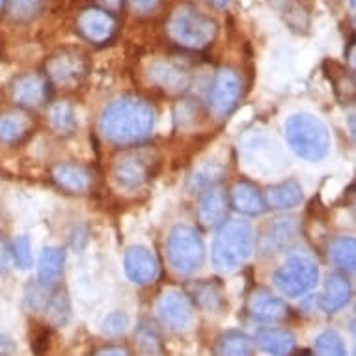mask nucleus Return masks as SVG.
Listing matches in <instances>:
<instances>
[{
	"mask_svg": "<svg viewBox=\"0 0 356 356\" xmlns=\"http://www.w3.org/2000/svg\"><path fill=\"white\" fill-rule=\"evenodd\" d=\"M101 135L118 146L146 140L155 127V111L147 101L125 95L112 101L101 116Z\"/></svg>",
	"mask_w": 356,
	"mask_h": 356,
	"instance_id": "1",
	"label": "nucleus"
},
{
	"mask_svg": "<svg viewBox=\"0 0 356 356\" xmlns=\"http://www.w3.org/2000/svg\"><path fill=\"white\" fill-rule=\"evenodd\" d=\"M170 38L185 49L202 51L209 47L216 38L218 26L211 17L191 4L177 6L166 23Z\"/></svg>",
	"mask_w": 356,
	"mask_h": 356,
	"instance_id": "2",
	"label": "nucleus"
},
{
	"mask_svg": "<svg viewBox=\"0 0 356 356\" xmlns=\"http://www.w3.org/2000/svg\"><path fill=\"white\" fill-rule=\"evenodd\" d=\"M254 248V229L248 222L232 220L224 224L213 243V265L218 270L229 273L241 267L250 257Z\"/></svg>",
	"mask_w": 356,
	"mask_h": 356,
	"instance_id": "3",
	"label": "nucleus"
},
{
	"mask_svg": "<svg viewBox=\"0 0 356 356\" xmlns=\"http://www.w3.org/2000/svg\"><path fill=\"white\" fill-rule=\"evenodd\" d=\"M286 138L295 155L304 161H321L330 147L327 125L312 114H293L286 123Z\"/></svg>",
	"mask_w": 356,
	"mask_h": 356,
	"instance_id": "4",
	"label": "nucleus"
},
{
	"mask_svg": "<svg viewBox=\"0 0 356 356\" xmlns=\"http://www.w3.org/2000/svg\"><path fill=\"white\" fill-rule=\"evenodd\" d=\"M204 241L191 226H175L168 237V259L175 273L193 275L204 263Z\"/></svg>",
	"mask_w": 356,
	"mask_h": 356,
	"instance_id": "5",
	"label": "nucleus"
},
{
	"mask_svg": "<svg viewBox=\"0 0 356 356\" xmlns=\"http://www.w3.org/2000/svg\"><path fill=\"white\" fill-rule=\"evenodd\" d=\"M157 161L159 157L155 149L133 147V149H127L122 155H118V159L114 161L112 175L120 187L133 191V188L146 185L152 179Z\"/></svg>",
	"mask_w": 356,
	"mask_h": 356,
	"instance_id": "6",
	"label": "nucleus"
},
{
	"mask_svg": "<svg viewBox=\"0 0 356 356\" xmlns=\"http://www.w3.org/2000/svg\"><path fill=\"white\" fill-rule=\"evenodd\" d=\"M319 282V267L306 256H291L275 275V286L287 297H300Z\"/></svg>",
	"mask_w": 356,
	"mask_h": 356,
	"instance_id": "7",
	"label": "nucleus"
},
{
	"mask_svg": "<svg viewBox=\"0 0 356 356\" xmlns=\"http://www.w3.org/2000/svg\"><path fill=\"white\" fill-rule=\"evenodd\" d=\"M241 79L232 70H220L209 90V106L215 116H226L234 111L241 97Z\"/></svg>",
	"mask_w": 356,
	"mask_h": 356,
	"instance_id": "8",
	"label": "nucleus"
},
{
	"mask_svg": "<svg viewBox=\"0 0 356 356\" xmlns=\"http://www.w3.org/2000/svg\"><path fill=\"white\" fill-rule=\"evenodd\" d=\"M157 314L161 323L170 330H185L193 319V308L187 295L175 289L164 291L161 295L157 302Z\"/></svg>",
	"mask_w": 356,
	"mask_h": 356,
	"instance_id": "9",
	"label": "nucleus"
},
{
	"mask_svg": "<svg viewBox=\"0 0 356 356\" xmlns=\"http://www.w3.org/2000/svg\"><path fill=\"white\" fill-rule=\"evenodd\" d=\"M79 32H81L88 41L94 43H105L112 38L116 30V19L111 13L99 8H90L81 13V17L76 21Z\"/></svg>",
	"mask_w": 356,
	"mask_h": 356,
	"instance_id": "10",
	"label": "nucleus"
},
{
	"mask_svg": "<svg viewBox=\"0 0 356 356\" xmlns=\"http://www.w3.org/2000/svg\"><path fill=\"white\" fill-rule=\"evenodd\" d=\"M246 312L257 321L273 323L287 316V306L267 289H254L246 298Z\"/></svg>",
	"mask_w": 356,
	"mask_h": 356,
	"instance_id": "11",
	"label": "nucleus"
},
{
	"mask_svg": "<svg viewBox=\"0 0 356 356\" xmlns=\"http://www.w3.org/2000/svg\"><path fill=\"white\" fill-rule=\"evenodd\" d=\"M125 273L135 284H149L157 278L159 263L152 252L144 246H131L125 252Z\"/></svg>",
	"mask_w": 356,
	"mask_h": 356,
	"instance_id": "12",
	"label": "nucleus"
},
{
	"mask_svg": "<svg viewBox=\"0 0 356 356\" xmlns=\"http://www.w3.org/2000/svg\"><path fill=\"white\" fill-rule=\"evenodd\" d=\"M147 76L153 84H157L159 88H163L170 94H179L185 92L191 82V76L183 67L172 64L168 60H155L149 64L147 70Z\"/></svg>",
	"mask_w": 356,
	"mask_h": 356,
	"instance_id": "13",
	"label": "nucleus"
},
{
	"mask_svg": "<svg viewBox=\"0 0 356 356\" xmlns=\"http://www.w3.org/2000/svg\"><path fill=\"white\" fill-rule=\"evenodd\" d=\"M13 99L17 101L19 105L29 106V108H35L41 106L49 97V84L47 79L41 75H23L15 79L12 88Z\"/></svg>",
	"mask_w": 356,
	"mask_h": 356,
	"instance_id": "14",
	"label": "nucleus"
},
{
	"mask_svg": "<svg viewBox=\"0 0 356 356\" xmlns=\"http://www.w3.org/2000/svg\"><path fill=\"white\" fill-rule=\"evenodd\" d=\"M51 175H53L54 183L60 188H64V191L73 194L86 193L88 188L92 187V183H94V174L86 166H82V164H56L51 170Z\"/></svg>",
	"mask_w": 356,
	"mask_h": 356,
	"instance_id": "15",
	"label": "nucleus"
},
{
	"mask_svg": "<svg viewBox=\"0 0 356 356\" xmlns=\"http://www.w3.org/2000/svg\"><path fill=\"white\" fill-rule=\"evenodd\" d=\"M84 73H86L84 60L71 53H62L58 56H53L47 64V75L56 84H62V86L75 84L84 76Z\"/></svg>",
	"mask_w": 356,
	"mask_h": 356,
	"instance_id": "16",
	"label": "nucleus"
},
{
	"mask_svg": "<svg viewBox=\"0 0 356 356\" xmlns=\"http://www.w3.org/2000/svg\"><path fill=\"white\" fill-rule=\"evenodd\" d=\"M228 196L220 188H211L200 202L198 222L204 228L211 229L220 226L226 215H228Z\"/></svg>",
	"mask_w": 356,
	"mask_h": 356,
	"instance_id": "17",
	"label": "nucleus"
},
{
	"mask_svg": "<svg viewBox=\"0 0 356 356\" xmlns=\"http://www.w3.org/2000/svg\"><path fill=\"white\" fill-rule=\"evenodd\" d=\"M229 202L235 209L245 215L256 216L265 213L267 204H265V196L259 193L256 185L248 181H237L229 191Z\"/></svg>",
	"mask_w": 356,
	"mask_h": 356,
	"instance_id": "18",
	"label": "nucleus"
},
{
	"mask_svg": "<svg viewBox=\"0 0 356 356\" xmlns=\"http://www.w3.org/2000/svg\"><path fill=\"white\" fill-rule=\"evenodd\" d=\"M350 298V284L349 280L345 278L343 275L339 273H332V275L327 276V282H325V291L321 295V308L327 312V314H334L349 302Z\"/></svg>",
	"mask_w": 356,
	"mask_h": 356,
	"instance_id": "19",
	"label": "nucleus"
},
{
	"mask_svg": "<svg viewBox=\"0 0 356 356\" xmlns=\"http://www.w3.org/2000/svg\"><path fill=\"white\" fill-rule=\"evenodd\" d=\"M257 347L273 356H286L295 347V336L286 328H263L256 336Z\"/></svg>",
	"mask_w": 356,
	"mask_h": 356,
	"instance_id": "20",
	"label": "nucleus"
},
{
	"mask_svg": "<svg viewBox=\"0 0 356 356\" xmlns=\"http://www.w3.org/2000/svg\"><path fill=\"white\" fill-rule=\"evenodd\" d=\"M302 202V187L295 179H287L269 187L265 194V204L275 209H291Z\"/></svg>",
	"mask_w": 356,
	"mask_h": 356,
	"instance_id": "21",
	"label": "nucleus"
},
{
	"mask_svg": "<svg viewBox=\"0 0 356 356\" xmlns=\"http://www.w3.org/2000/svg\"><path fill=\"white\" fill-rule=\"evenodd\" d=\"M254 341L250 336L239 330H228L220 334L215 341V356H252Z\"/></svg>",
	"mask_w": 356,
	"mask_h": 356,
	"instance_id": "22",
	"label": "nucleus"
},
{
	"mask_svg": "<svg viewBox=\"0 0 356 356\" xmlns=\"http://www.w3.org/2000/svg\"><path fill=\"white\" fill-rule=\"evenodd\" d=\"M65 254L58 246H47L43 248L40 256V265H38V276L43 286H51L58 280L64 269Z\"/></svg>",
	"mask_w": 356,
	"mask_h": 356,
	"instance_id": "23",
	"label": "nucleus"
},
{
	"mask_svg": "<svg viewBox=\"0 0 356 356\" xmlns=\"http://www.w3.org/2000/svg\"><path fill=\"white\" fill-rule=\"evenodd\" d=\"M295 234H297V218H293V216L276 218L267 228V234L263 237V246H265V250L282 248L287 241L293 239Z\"/></svg>",
	"mask_w": 356,
	"mask_h": 356,
	"instance_id": "24",
	"label": "nucleus"
},
{
	"mask_svg": "<svg viewBox=\"0 0 356 356\" xmlns=\"http://www.w3.org/2000/svg\"><path fill=\"white\" fill-rule=\"evenodd\" d=\"M330 259L341 270L353 273L356 265V241L353 237H338L330 245Z\"/></svg>",
	"mask_w": 356,
	"mask_h": 356,
	"instance_id": "25",
	"label": "nucleus"
},
{
	"mask_svg": "<svg viewBox=\"0 0 356 356\" xmlns=\"http://www.w3.org/2000/svg\"><path fill=\"white\" fill-rule=\"evenodd\" d=\"M30 123L26 116L23 114H4L0 116V142H17L21 140L26 131H29Z\"/></svg>",
	"mask_w": 356,
	"mask_h": 356,
	"instance_id": "26",
	"label": "nucleus"
},
{
	"mask_svg": "<svg viewBox=\"0 0 356 356\" xmlns=\"http://www.w3.org/2000/svg\"><path fill=\"white\" fill-rule=\"evenodd\" d=\"M49 118H51V125L58 131L60 135H70L76 125L75 112L67 103H56V105L51 106Z\"/></svg>",
	"mask_w": 356,
	"mask_h": 356,
	"instance_id": "27",
	"label": "nucleus"
},
{
	"mask_svg": "<svg viewBox=\"0 0 356 356\" xmlns=\"http://www.w3.org/2000/svg\"><path fill=\"white\" fill-rule=\"evenodd\" d=\"M317 356H347V349L341 336L334 330H325L316 339Z\"/></svg>",
	"mask_w": 356,
	"mask_h": 356,
	"instance_id": "28",
	"label": "nucleus"
},
{
	"mask_svg": "<svg viewBox=\"0 0 356 356\" xmlns=\"http://www.w3.org/2000/svg\"><path fill=\"white\" fill-rule=\"evenodd\" d=\"M12 256H13V261L17 265L19 269H30L32 267V252H30V241L29 237H17V239L12 243Z\"/></svg>",
	"mask_w": 356,
	"mask_h": 356,
	"instance_id": "29",
	"label": "nucleus"
},
{
	"mask_svg": "<svg viewBox=\"0 0 356 356\" xmlns=\"http://www.w3.org/2000/svg\"><path fill=\"white\" fill-rule=\"evenodd\" d=\"M41 0H10V12L19 21L32 19L40 12Z\"/></svg>",
	"mask_w": 356,
	"mask_h": 356,
	"instance_id": "30",
	"label": "nucleus"
},
{
	"mask_svg": "<svg viewBox=\"0 0 356 356\" xmlns=\"http://www.w3.org/2000/svg\"><path fill=\"white\" fill-rule=\"evenodd\" d=\"M129 325V317L122 312H114L105 319V332L111 334V336H116V334H122Z\"/></svg>",
	"mask_w": 356,
	"mask_h": 356,
	"instance_id": "31",
	"label": "nucleus"
},
{
	"mask_svg": "<svg viewBox=\"0 0 356 356\" xmlns=\"http://www.w3.org/2000/svg\"><path fill=\"white\" fill-rule=\"evenodd\" d=\"M94 356H129V353L125 347H120V345H108V347H103V349L95 350Z\"/></svg>",
	"mask_w": 356,
	"mask_h": 356,
	"instance_id": "32",
	"label": "nucleus"
},
{
	"mask_svg": "<svg viewBox=\"0 0 356 356\" xmlns=\"http://www.w3.org/2000/svg\"><path fill=\"white\" fill-rule=\"evenodd\" d=\"M8 259H10V246L4 237H0V275L8 270Z\"/></svg>",
	"mask_w": 356,
	"mask_h": 356,
	"instance_id": "33",
	"label": "nucleus"
},
{
	"mask_svg": "<svg viewBox=\"0 0 356 356\" xmlns=\"http://www.w3.org/2000/svg\"><path fill=\"white\" fill-rule=\"evenodd\" d=\"M131 6L135 8L136 12H149L153 8L157 6L159 0H129Z\"/></svg>",
	"mask_w": 356,
	"mask_h": 356,
	"instance_id": "34",
	"label": "nucleus"
},
{
	"mask_svg": "<svg viewBox=\"0 0 356 356\" xmlns=\"http://www.w3.org/2000/svg\"><path fill=\"white\" fill-rule=\"evenodd\" d=\"M216 4H218V6H224V4H226V2H228V0H215Z\"/></svg>",
	"mask_w": 356,
	"mask_h": 356,
	"instance_id": "35",
	"label": "nucleus"
},
{
	"mask_svg": "<svg viewBox=\"0 0 356 356\" xmlns=\"http://www.w3.org/2000/svg\"><path fill=\"white\" fill-rule=\"evenodd\" d=\"M297 356H312V353H308V350H302V353H298Z\"/></svg>",
	"mask_w": 356,
	"mask_h": 356,
	"instance_id": "36",
	"label": "nucleus"
},
{
	"mask_svg": "<svg viewBox=\"0 0 356 356\" xmlns=\"http://www.w3.org/2000/svg\"><path fill=\"white\" fill-rule=\"evenodd\" d=\"M2 2H4V0H0V8H2Z\"/></svg>",
	"mask_w": 356,
	"mask_h": 356,
	"instance_id": "37",
	"label": "nucleus"
}]
</instances>
